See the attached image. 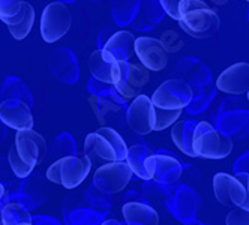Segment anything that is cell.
<instances>
[{"label":"cell","mask_w":249,"mask_h":225,"mask_svg":"<svg viewBox=\"0 0 249 225\" xmlns=\"http://www.w3.org/2000/svg\"><path fill=\"white\" fill-rule=\"evenodd\" d=\"M111 30H105V32H102L101 35H99V38H98V48H102L104 47V44L108 41V38L111 36Z\"/></svg>","instance_id":"47"},{"label":"cell","mask_w":249,"mask_h":225,"mask_svg":"<svg viewBox=\"0 0 249 225\" xmlns=\"http://www.w3.org/2000/svg\"><path fill=\"white\" fill-rule=\"evenodd\" d=\"M110 89H114L111 84H105V83L98 81L95 78H92L90 83H89V92H90L92 95H99V93L107 92V90H110Z\"/></svg>","instance_id":"44"},{"label":"cell","mask_w":249,"mask_h":225,"mask_svg":"<svg viewBox=\"0 0 249 225\" xmlns=\"http://www.w3.org/2000/svg\"><path fill=\"white\" fill-rule=\"evenodd\" d=\"M0 225H5V224L2 222V218H0Z\"/></svg>","instance_id":"56"},{"label":"cell","mask_w":249,"mask_h":225,"mask_svg":"<svg viewBox=\"0 0 249 225\" xmlns=\"http://www.w3.org/2000/svg\"><path fill=\"white\" fill-rule=\"evenodd\" d=\"M57 2H62V3H72V2H75V0H57Z\"/></svg>","instance_id":"54"},{"label":"cell","mask_w":249,"mask_h":225,"mask_svg":"<svg viewBox=\"0 0 249 225\" xmlns=\"http://www.w3.org/2000/svg\"><path fill=\"white\" fill-rule=\"evenodd\" d=\"M168 212L182 224L195 219L201 209V198L194 186L180 185L174 189L173 195L165 200Z\"/></svg>","instance_id":"12"},{"label":"cell","mask_w":249,"mask_h":225,"mask_svg":"<svg viewBox=\"0 0 249 225\" xmlns=\"http://www.w3.org/2000/svg\"><path fill=\"white\" fill-rule=\"evenodd\" d=\"M141 200H143V197L137 191H128L123 197V203H132V201H141Z\"/></svg>","instance_id":"46"},{"label":"cell","mask_w":249,"mask_h":225,"mask_svg":"<svg viewBox=\"0 0 249 225\" xmlns=\"http://www.w3.org/2000/svg\"><path fill=\"white\" fill-rule=\"evenodd\" d=\"M150 101L156 108L183 110L192 101V89L185 80H167L155 90Z\"/></svg>","instance_id":"9"},{"label":"cell","mask_w":249,"mask_h":225,"mask_svg":"<svg viewBox=\"0 0 249 225\" xmlns=\"http://www.w3.org/2000/svg\"><path fill=\"white\" fill-rule=\"evenodd\" d=\"M183 225H212V224H204V222H201V221H198L197 218H195V219H191V221L185 222Z\"/></svg>","instance_id":"51"},{"label":"cell","mask_w":249,"mask_h":225,"mask_svg":"<svg viewBox=\"0 0 249 225\" xmlns=\"http://www.w3.org/2000/svg\"><path fill=\"white\" fill-rule=\"evenodd\" d=\"M155 107L147 95H138L128 107V125L137 135H147L153 131Z\"/></svg>","instance_id":"16"},{"label":"cell","mask_w":249,"mask_h":225,"mask_svg":"<svg viewBox=\"0 0 249 225\" xmlns=\"http://www.w3.org/2000/svg\"><path fill=\"white\" fill-rule=\"evenodd\" d=\"M32 224L33 225H62V222L53 216L47 215H33L32 216Z\"/></svg>","instance_id":"45"},{"label":"cell","mask_w":249,"mask_h":225,"mask_svg":"<svg viewBox=\"0 0 249 225\" xmlns=\"http://www.w3.org/2000/svg\"><path fill=\"white\" fill-rule=\"evenodd\" d=\"M128 146L123 137L110 126L99 128L89 134L84 140V155L92 164H105L113 161H124Z\"/></svg>","instance_id":"2"},{"label":"cell","mask_w":249,"mask_h":225,"mask_svg":"<svg viewBox=\"0 0 249 225\" xmlns=\"http://www.w3.org/2000/svg\"><path fill=\"white\" fill-rule=\"evenodd\" d=\"M74 192L66 195L63 206H62V215L65 225H77L84 224L86 218V203H84V191L72 189Z\"/></svg>","instance_id":"27"},{"label":"cell","mask_w":249,"mask_h":225,"mask_svg":"<svg viewBox=\"0 0 249 225\" xmlns=\"http://www.w3.org/2000/svg\"><path fill=\"white\" fill-rule=\"evenodd\" d=\"M200 171L195 168L194 165L189 164H183V171H182V177H180V183L182 185H189V186H195L200 183Z\"/></svg>","instance_id":"42"},{"label":"cell","mask_w":249,"mask_h":225,"mask_svg":"<svg viewBox=\"0 0 249 225\" xmlns=\"http://www.w3.org/2000/svg\"><path fill=\"white\" fill-rule=\"evenodd\" d=\"M122 213L124 218V222L128 225H158L159 224V215L152 207V204L141 201H132V203H123Z\"/></svg>","instance_id":"23"},{"label":"cell","mask_w":249,"mask_h":225,"mask_svg":"<svg viewBox=\"0 0 249 225\" xmlns=\"http://www.w3.org/2000/svg\"><path fill=\"white\" fill-rule=\"evenodd\" d=\"M213 192L216 200L227 207H242L249 210V194L246 186L227 173H218L213 177Z\"/></svg>","instance_id":"11"},{"label":"cell","mask_w":249,"mask_h":225,"mask_svg":"<svg viewBox=\"0 0 249 225\" xmlns=\"http://www.w3.org/2000/svg\"><path fill=\"white\" fill-rule=\"evenodd\" d=\"M212 2L215 3V5H224V3H225V0H212Z\"/></svg>","instance_id":"53"},{"label":"cell","mask_w":249,"mask_h":225,"mask_svg":"<svg viewBox=\"0 0 249 225\" xmlns=\"http://www.w3.org/2000/svg\"><path fill=\"white\" fill-rule=\"evenodd\" d=\"M15 149L20 158L32 167L39 165L47 156V141L44 137L33 129L17 131L15 135Z\"/></svg>","instance_id":"14"},{"label":"cell","mask_w":249,"mask_h":225,"mask_svg":"<svg viewBox=\"0 0 249 225\" xmlns=\"http://www.w3.org/2000/svg\"><path fill=\"white\" fill-rule=\"evenodd\" d=\"M159 41L162 42V45L165 47L168 53H177V51L182 50L183 47V39L180 38V35L174 30H165Z\"/></svg>","instance_id":"38"},{"label":"cell","mask_w":249,"mask_h":225,"mask_svg":"<svg viewBox=\"0 0 249 225\" xmlns=\"http://www.w3.org/2000/svg\"><path fill=\"white\" fill-rule=\"evenodd\" d=\"M140 6V0H113L111 12L117 26H126L132 23Z\"/></svg>","instance_id":"31"},{"label":"cell","mask_w":249,"mask_h":225,"mask_svg":"<svg viewBox=\"0 0 249 225\" xmlns=\"http://www.w3.org/2000/svg\"><path fill=\"white\" fill-rule=\"evenodd\" d=\"M72 26V15L62 2L48 3L41 17V36L47 44L62 39Z\"/></svg>","instance_id":"8"},{"label":"cell","mask_w":249,"mask_h":225,"mask_svg":"<svg viewBox=\"0 0 249 225\" xmlns=\"http://www.w3.org/2000/svg\"><path fill=\"white\" fill-rule=\"evenodd\" d=\"M8 161H9V165L14 171V174L17 179H26L29 174H32L33 173V168L32 165H29L27 162H24L21 158H20V155L17 153V149L15 146H12L9 149V153H8Z\"/></svg>","instance_id":"36"},{"label":"cell","mask_w":249,"mask_h":225,"mask_svg":"<svg viewBox=\"0 0 249 225\" xmlns=\"http://www.w3.org/2000/svg\"><path fill=\"white\" fill-rule=\"evenodd\" d=\"M216 129L231 140H242L249 134V111L237 108L219 113L216 119Z\"/></svg>","instance_id":"21"},{"label":"cell","mask_w":249,"mask_h":225,"mask_svg":"<svg viewBox=\"0 0 249 225\" xmlns=\"http://www.w3.org/2000/svg\"><path fill=\"white\" fill-rule=\"evenodd\" d=\"M77 225H84V224H77Z\"/></svg>","instance_id":"58"},{"label":"cell","mask_w":249,"mask_h":225,"mask_svg":"<svg viewBox=\"0 0 249 225\" xmlns=\"http://www.w3.org/2000/svg\"><path fill=\"white\" fill-rule=\"evenodd\" d=\"M152 167H153V179L159 183L165 185L174 191L179 188L182 171H183V162L167 150H158L152 156Z\"/></svg>","instance_id":"13"},{"label":"cell","mask_w":249,"mask_h":225,"mask_svg":"<svg viewBox=\"0 0 249 225\" xmlns=\"http://www.w3.org/2000/svg\"><path fill=\"white\" fill-rule=\"evenodd\" d=\"M246 2H248V3H249V0H246Z\"/></svg>","instance_id":"60"},{"label":"cell","mask_w":249,"mask_h":225,"mask_svg":"<svg viewBox=\"0 0 249 225\" xmlns=\"http://www.w3.org/2000/svg\"><path fill=\"white\" fill-rule=\"evenodd\" d=\"M156 150L144 143V141H135L128 147L126 161L131 167L134 176L143 180L153 179V167H152V156Z\"/></svg>","instance_id":"20"},{"label":"cell","mask_w":249,"mask_h":225,"mask_svg":"<svg viewBox=\"0 0 249 225\" xmlns=\"http://www.w3.org/2000/svg\"><path fill=\"white\" fill-rule=\"evenodd\" d=\"M0 218L5 225H32L30 212L14 200L0 201Z\"/></svg>","instance_id":"29"},{"label":"cell","mask_w":249,"mask_h":225,"mask_svg":"<svg viewBox=\"0 0 249 225\" xmlns=\"http://www.w3.org/2000/svg\"><path fill=\"white\" fill-rule=\"evenodd\" d=\"M101 225H128V224L126 222H120L117 219H108V218H107Z\"/></svg>","instance_id":"49"},{"label":"cell","mask_w":249,"mask_h":225,"mask_svg":"<svg viewBox=\"0 0 249 225\" xmlns=\"http://www.w3.org/2000/svg\"><path fill=\"white\" fill-rule=\"evenodd\" d=\"M33 24H35V9H33V6L30 3H27L23 20L18 24L6 26V27H8L9 33L12 35V38L15 41H23V39L27 38V35L30 33Z\"/></svg>","instance_id":"34"},{"label":"cell","mask_w":249,"mask_h":225,"mask_svg":"<svg viewBox=\"0 0 249 225\" xmlns=\"http://www.w3.org/2000/svg\"><path fill=\"white\" fill-rule=\"evenodd\" d=\"M92 168V162L86 155L84 156H65L56 159L47 170V179L56 185H62L66 189L78 188L86 177L89 176Z\"/></svg>","instance_id":"4"},{"label":"cell","mask_w":249,"mask_h":225,"mask_svg":"<svg viewBox=\"0 0 249 225\" xmlns=\"http://www.w3.org/2000/svg\"><path fill=\"white\" fill-rule=\"evenodd\" d=\"M197 123H198L197 120L183 119L180 122L174 123L171 129V138L174 144L177 146V149L191 158H195L194 150H192V135H194V129L197 126Z\"/></svg>","instance_id":"28"},{"label":"cell","mask_w":249,"mask_h":225,"mask_svg":"<svg viewBox=\"0 0 249 225\" xmlns=\"http://www.w3.org/2000/svg\"><path fill=\"white\" fill-rule=\"evenodd\" d=\"M8 137V126L0 120V146H2Z\"/></svg>","instance_id":"48"},{"label":"cell","mask_w":249,"mask_h":225,"mask_svg":"<svg viewBox=\"0 0 249 225\" xmlns=\"http://www.w3.org/2000/svg\"><path fill=\"white\" fill-rule=\"evenodd\" d=\"M48 198L47 180L39 173H32L26 179H21L15 188H9L5 191L2 200H14L18 203L23 209L33 212L41 207Z\"/></svg>","instance_id":"6"},{"label":"cell","mask_w":249,"mask_h":225,"mask_svg":"<svg viewBox=\"0 0 249 225\" xmlns=\"http://www.w3.org/2000/svg\"><path fill=\"white\" fill-rule=\"evenodd\" d=\"M5 191H6L5 186H3L2 183H0V201H2V198L5 197Z\"/></svg>","instance_id":"52"},{"label":"cell","mask_w":249,"mask_h":225,"mask_svg":"<svg viewBox=\"0 0 249 225\" xmlns=\"http://www.w3.org/2000/svg\"><path fill=\"white\" fill-rule=\"evenodd\" d=\"M233 171H234V176L246 186L248 174H249V152L242 155V156L236 161V164L233 167Z\"/></svg>","instance_id":"40"},{"label":"cell","mask_w":249,"mask_h":225,"mask_svg":"<svg viewBox=\"0 0 249 225\" xmlns=\"http://www.w3.org/2000/svg\"><path fill=\"white\" fill-rule=\"evenodd\" d=\"M248 101H249V90H248Z\"/></svg>","instance_id":"57"},{"label":"cell","mask_w":249,"mask_h":225,"mask_svg":"<svg viewBox=\"0 0 249 225\" xmlns=\"http://www.w3.org/2000/svg\"><path fill=\"white\" fill-rule=\"evenodd\" d=\"M95 2H99V0H95Z\"/></svg>","instance_id":"59"},{"label":"cell","mask_w":249,"mask_h":225,"mask_svg":"<svg viewBox=\"0 0 249 225\" xmlns=\"http://www.w3.org/2000/svg\"><path fill=\"white\" fill-rule=\"evenodd\" d=\"M74 155H77V143L74 140V137L68 132L60 134L50 146V156L54 159L74 156Z\"/></svg>","instance_id":"33"},{"label":"cell","mask_w":249,"mask_h":225,"mask_svg":"<svg viewBox=\"0 0 249 225\" xmlns=\"http://www.w3.org/2000/svg\"><path fill=\"white\" fill-rule=\"evenodd\" d=\"M215 89L216 87H213V86H204V89H203V95L198 98V99H195V101H191L188 105H186V110L189 114H200L203 113L207 107H209V104L212 102L213 96H215Z\"/></svg>","instance_id":"37"},{"label":"cell","mask_w":249,"mask_h":225,"mask_svg":"<svg viewBox=\"0 0 249 225\" xmlns=\"http://www.w3.org/2000/svg\"><path fill=\"white\" fill-rule=\"evenodd\" d=\"M90 104L101 125L110 128H123L128 125V105L126 101L114 89L90 96Z\"/></svg>","instance_id":"5"},{"label":"cell","mask_w":249,"mask_h":225,"mask_svg":"<svg viewBox=\"0 0 249 225\" xmlns=\"http://www.w3.org/2000/svg\"><path fill=\"white\" fill-rule=\"evenodd\" d=\"M86 218L84 225H101L111 210V194H107L93 183L84 191Z\"/></svg>","instance_id":"18"},{"label":"cell","mask_w":249,"mask_h":225,"mask_svg":"<svg viewBox=\"0 0 249 225\" xmlns=\"http://www.w3.org/2000/svg\"><path fill=\"white\" fill-rule=\"evenodd\" d=\"M134 53L137 54L140 63L146 69H149V71H162L168 65V51L165 50L162 42L156 38H135Z\"/></svg>","instance_id":"15"},{"label":"cell","mask_w":249,"mask_h":225,"mask_svg":"<svg viewBox=\"0 0 249 225\" xmlns=\"http://www.w3.org/2000/svg\"><path fill=\"white\" fill-rule=\"evenodd\" d=\"M0 183L5 186V189L15 188L17 185H18L14 171L9 165V161L5 158H0Z\"/></svg>","instance_id":"39"},{"label":"cell","mask_w":249,"mask_h":225,"mask_svg":"<svg viewBox=\"0 0 249 225\" xmlns=\"http://www.w3.org/2000/svg\"><path fill=\"white\" fill-rule=\"evenodd\" d=\"M149 69H146L141 63H129L128 60H122L117 62L113 87L124 101L134 99L149 83Z\"/></svg>","instance_id":"7"},{"label":"cell","mask_w":249,"mask_h":225,"mask_svg":"<svg viewBox=\"0 0 249 225\" xmlns=\"http://www.w3.org/2000/svg\"><path fill=\"white\" fill-rule=\"evenodd\" d=\"M50 69L56 78L69 84L77 83L80 75L77 57L68 48L54 50V53L50 57Z\"/></svg>","instance_id":"22"},{"label":"cell","mask_w":249,"mask_h":225,"mask_svg":"<svg viewBox=\"0 0 249 225\" xmlns=\"http://www.w3.org/2000/svg\"><path fill=\"white\" fill-rule=\"evenodd\" d=\"M0 120L15 131L32 129L33 116L32 107L18 98H5L0 102Z\"/></svg>","instance_id":"17"},{"label":"cell","mask_w":249,"mask_h":225,"mask_svg":"<svg viewBox=\"0 0 249 225\" xmlns=\"http://www.w3.org/2000/svg\"><path fill=\"white\" fill-rule=\"evenodd\" d=\"M246 189H248V194H249V174H248V182H246Z\"/></svg>","instance_id":"55"},{"label":"cell","mask_w":249,"mask_h":225,"mask_svg":"<svg viewBox=\"0 0 249 225\" xmlns=\"http://www.w3.org/2000/svg\"><path fill=\"white\" fill-rule=\"evenodd\" d=\"M185 2V0H159V3H161L164 12L167 15H170L173 20H179V9H180V5Z\"/></svg>","instance_id":"43"},{"label":"cell","mask_w":249,"mask_h":225,"mask_svg":"<svg viewBox=\"0 0 249 225\" xmlns=\"http://www.w3.org/2000/svg\"><path fill=\"white\" fill-rule=\"evenodd\" d=\"M134 35L128 30H119L114 32L102 47L110 57H113L117 62L129 60V57L134 54Z\"/></svg>","instance_id":"25"},{"label":"cell","mask_w":249,"mask_h":225,"mask_svg":"<svg viewBox=\"0 0 249 225\" xmlns=\"http://www.w3.org/2000/svg\"><path fill=\"white\" fill-rule=\"evenodd\" d=\"M89 69H90L92 78L113 86L117 71V60L110 57L102 48H98L89 59Z\"/></svg>","instance_id":"24"},{"label":"cell","mask_w":249,"mask_h":225,"mask_svg":"<svg viewBox=\"0 0 249 225\" xmlns=\"http://www.w3.org/2000/svg\"><path fill=\"white\" fill-rule=\"evenodd\" d=\"M164 9L158 0H143L140 2L137 15L132 20V26L137 30H150L164 18Z\"/></svg>","instance_id":"26"},{"label":"cell","mask_w":249,"mask_h":225,"mask_svg":"<svg viewBox=\"0 0 249 225\" xmlns=\"http://www.w3.org/2000/svg\"><path fill=\"white\" fill-rule=\"evenodd\" d=\"M179 26L195 39L213 36L221 26L218 12L204 0H185L179 9Z\"/></svg>","instance_id":"1"},{"label":"cell","mask_w":249,"mask_h":225,"mask_svg":"<svg viewBox=\"0 0 249 225\" xmlns=\"http://www.w3.org/2000/svg\"><path fill=\"white\" fill-rule=\"evenodd\" d=\"M192 150L195 158L224 159L233 150L231 138L222 135L210 122H198L192 135Z\"/></svg>","instance_id":"3"},{"label":"cell","mask_w":249,"mask_h":225,"mask_svg":"<svg viewBox=\"0 0 249 225\" xmlns=\"http://www.w3.org/2000/svg\"><path fill=\"white\" fill-rule=\"evenodd\" d=\"M24 0H0V20L6 26L18 24L26 12Z\"/></svg>","instance_id":"30"},{"label":"cell","mask_w":249,"mask_h":225,"mask_svg":"<svg viewBox=\"0 0 249 225\" xmlns=\"http://www.w3.org/2000/svg\"><path fill=\"white\" fill-rule=\"evenodd\" d=\"M141 197L149 204H155L159 201H165L173 195V191L165 185L156 182L155 179L144 180L143 186H141Z\"/></svg>","instance_id":"32"},{"label":"cell","mask_w":249,"mask_h":225,"mask_svg":"<svg viewBox=\"0 0 249 225\" xmlns=\"http://www.w3.org/2000/svg\"><path fill=\"white\" fill-rule=\"evenodd\" d=\"M32 225H33V224H32Z\"/></svg>","instance_id":"62"},{"label":"cell","mask_w":249,"mask_h":225,"mask_svg":"<svg viewBox=\"0 0 249 225\" xmlns=\"http://www.w3.org/2000/svg\"><path fill=\"white\" fill-rule=\"evenodd\" d=\"M5 83H6V77H5V75H0V102H2L3 89H5Z\"/></svg>","instance_id":"50"},{"label":"cell","mask_w":249,"mask_h":225,"mask_svg":"<svg viewBox=\"0 0 249 225\" xmlns=\"http://www.w3.org/2000/svg\"><path fill=\"white\" fill-rule=\"evenodd\" d=\"M225 2H227V0H225Z\"/></svg>","instance_id":"61"},{"label":"cell","mask_w":249,"mask_h":225,"mask_svg":"<svg viewBox=\"0 0 249 225\" xmlns=\"http://www.w3.org/2000/svg\"><path fill=\"white\" fill-rule=\"evenodd\" d=\"M215 87L228 95H242L249 90V63L239 62L227 68L218 77Z\"/></svg>","instance_id":"19"},{"label":"cell","mask_w":249,"mask_h":225,"mask_svg":"<svg viewBox=\"0 0 249 225\" xmlns=\"http://www.w3.org/2000/svg\"><path fill=\"white\" fill-rule=\"evenodd\" d=\"M227 225H249V210L236 207L234 210H231L225 218Z\"/></svg>","instance_id":"41"},{"label":"cell","mask_w":249,"mask_h":225,"mask_svg":"<svg viewBox=\"0 0 249 225\" xmlns=\"http://www.w3.org/2000/svg\"><path fill=\"white\" fill-rule=\"evenodd\" d=\"M134 173L126 161H113L105 162L95 171L93 185L107 194H117L128 186Z\"/></svg>","instance_id":"10"},{"label":"cell","mask_w":249,"mask_h":225,"mask_svg":"<svg viewBox=\"0 0 249 225\" xmlns=\"http://www.w3.org/2000/svg\"><path fill=\"white\" fill-rule=\"evenodd\" d=\"M182 116V110H162L155 107V123L153 131H164L174 125Z\"/></svg>","instance_id":"35"}]
</instances>
